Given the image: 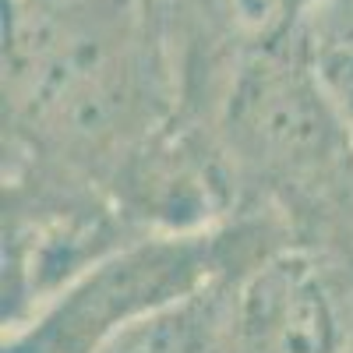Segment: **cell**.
<instances>
[{
	"label": "cell",
	"mask_w": 353,
	"mask_h": 353,
	"mask_svg": "<svg viewBox=\"0 0 353 353\" xmlns=\"http://www.w3.org/2000/svg\"><path fill=\"white\" fill-rule=\"evenodd\" d=\"M258 254L265 251L244 241V230H170L121 241L46 297L4 353H96L121 329Z\"/></svg>",
	"instance_id": "cell-1"
},
{
	"label": "cell",
	"mask_w": 353,
	"mask_h": 353,
	"mask_svg": "<svg viewBox=\"0 0 353 353\" xmlns=\"http://www.w3.org/2000/svg\"><path fill=\"white\" fill-rule=\"evenodd\" d=\"M233 353H336V307L311 261L265 251L241 265Z\"/></svg>",
	"instance_id": "cell-2"
},
{
	"label": "cell",
	"mask_w": 353,
	"mask_h": 353,
	"mask_svg": "<svg viewBox=\"0 0 353 353\" xmlns=\"http://www.w3.org/2000/svg\"><path fill=\"white\" fill-rule=\"evenodd\" d=\"M237 269L121 329L96 353H233V276Z\"/></svg>",
	"instance_id": "cell-3"
}]
</instances>
